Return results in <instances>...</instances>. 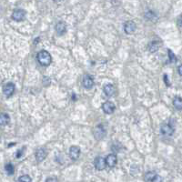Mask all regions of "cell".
<instances>
[{"label": "cell", "instance_id": "1", "mask_svg": "<svg viewBox=\"0 0 182 182\" xmlns=\"http://www.w3.org/2000/svg\"><path fill=\"white\" fill-rule=\"evenodd\" d=\"M37 61L40 63V65L44 66H49L51 61H52V57L50 56V54L46 51V50H42L37 54Z\"/></svg>", "mask_w": 182, "mask_h": 182}, {"label": "cell", "instance_id": "2", "mask_svg": "<svg viewBox=\"0 0 182 182\" xmlns=\"http://www.w3.org/2000/svg\"><path fill=\"white\" fill-rule=\"evenodd\" d=\"M15 89H16V87H15V85L13 83H7L6 85L4 86L3 92H4V94L6 97H10V96H12L14 94Z\"/></svg>", "mask_w": 182, "mask_h": 182}, {"label": "cell", "instance_id": "3", "mask_svg": "<svg viewBox=\"0 0 182 182\" xmlns=\"http://www.w3.org/2000/svg\"><path fill=\"white\" fill-rule=\"evenodd\" d=\"M80 156V149L78 146H72L69 149V157L72 160H77Z\"/></svg>", "mask_w": 182, "mask_h": 182}, {"label": "cell", "instance_id": "4", "mask_svg": "<svg viewBox=\"0 0 182 182\" xmlns=\"http://www.w3.org/2000/svg\"><path fill=\"white\" fill-rule=\"evenodd\" d=\"M174 132V128L169 124H164L160 128V133L164 136H171Z\"/></svg>", "mask_w": 182, "mask_h": 182}, {"label": "cell", "instance_id": "5", "mask_svg": "<svg viewBox=\"0 0 182 182\" xmlns=\"http://www.w3.org/2000/svg\"><path fill=\"white\" fill-rule=\"evenodd\" d=\"M102 109L103 111L106 113V114H111L114 112L115 110V105L112 103V102H109V101H107L103 104L102 106Z\"/></svg>", "mask_w": 182, "mask_h": 182}, {"label": "cell", "instance_id": "6", "mask_svg": "<svg viewBox=\"0 0 182 182\" xmlns=\"http://www.w3.org/2000/svg\"><path fill=\"white\" fill-rule=\"evenodd\" d=\"M105 161H106V165H108L109 167H114L117 163V158L115 154H110L107 157Z\"/></svg>", "mask_w": 182, "mask_h": 182}, {"label": "cell", "instance_id": "7", "mask_svg": "<svg viewBox=\"0 0 182 182\" xmlns=\"http://www.w3.org/2000/svg\"><path fill=\"white\" fill-rule=\"evenodd\" d=\"M25 17H26V12L23 9H17L12 14V18L15 21H22Z\"/></svg>", "mask_w": 182, "mask_h": 182}, {"label": "cell", "instance_id": "8", "mask_svg": "<svg viewBox=\"0 0 182 182\" xmlns=\"http://www.w3.org/2000/svg\"><path fill=\"white\" fill-rule=\"evenodd\" d=\"M94 165H95V167L98 169V170H103L105 167H106V161H105V159L102 158V157H98L95 159L94 160Z\"/></svg>", "mask_w": 182, "mask_h": 182}, {"label": "cell", "instance_id": "9", "mask_svg": "<svg viewBox=\"0 0 182 182\" xmlns=\"http://www.w3.org/2000/svg\"><path fill=\"white\" fill-rule=\"evenodd\" d=\"M136 28H137V26H136L135 22H133V21H128L124 25V30L127 34L134 33Z\"/></svg>", "mask_w": 182, "mask_h": 182}, {"label": "cell", "instance_id": "10", "mask_svg": "<svg viewBox=\"0 0 182 182\" xmlns=\"http://www.w3.org/2000/svg\"><path fill=\"white\" fill-rule=\"evenodd\" d=\"M47 157V151L45 149H38L36 152V159L38 163L42 162Z\"/></svg>", "mask_w": 182, "mask_h": 182}, {"label": "cell", "instance_id": "11", "mask_svg": "<svg viewBox=\"0 0 182 182\" xmlns=\"http://www.w3.org/2000/svg\"><path fill=\"white\" fill-rule=\"evenodd\" d=\"M83 85L86 88L90 89L93 86H94V80L91 78V76L89 75H85L84 78H83Z\"/></svg>", "mask_w": 182, "mask_h": 182}, {"label": "cell", "instance_id": "12", "mask_svg": "<svg viewBox=\"0 0 182 182\" xmlns=\"http://www.w3.org/2000/svg\"><path fill=\"white\" fill-rule=\"evenodd\" d=\"M105 135H106V130H105L104 127L102 125H99L95 129V138L100 140L101 138H103L105 137Z\"/></svg>", "mask_w": 182, "mask_h": 182}, {"label": "cell", "instance_id": "13", "mask_svg": "<svg viewBox=\"0 0 182 182\" xmlns=\"http://www.w3.org/2000/svg\"><path fill=\"white\" fill-rule=\"evenodd\" d=\"M56 31L57 35L62 36L66 32V24L63 21H59L57 25H56Z\"/></svg>", "mask_w": 182, "mask_h": 182}, {"label": "cell", "instance_id": "14", "mask_svg": "<svg viewBox=\"0 0 182 182\" xmlns=\"http://www.w3.org/2000/svg\"><path fill=\"white\" fill-rule=\"evenodd\" d=\"M104 92L108 97H112L115 94V87L111 84H108L104 87Z\"/></svg>", "mask_w": 182, "mask_h": 182}, {"label": "cell", "instance_id": "15", "mask_svg": "<svg viewBox=\"0 0 182 182\" xmlns=\"http://www.w3.org/2000/svg\"><path fill=\"white\" fill-rule=\"evenodd\" d=\"M10 117L6 113H1L0 114V125L1 126H6L9 123Z\"/></svg>", "mask_w": 182, "mask_h": 182}, {"label": "cell", "instance_id": "16", "mask_svg": "<svg viewBox=\"0 0 182 182\" xmlns=\"http://www.w3.org/2000/svg\"><path fill=\"white\" fill-rule=\"evenodd\" d=\"M173 105H174V107H175L178 110H181L182 109L181 99H180V97L176 98V99H174V101H173Z\"/></svg>", "mask_w": 182, "mask_h": 182}, {"label": "cell", "instance_id": "17", "mask_svg": "<svg viewBox=\"0 0 182 182\" xmlns=\"http://www.w3.org/2000/svg\"><path fill=\"white\" fill-rule=\"evenodd\" d=\"M159 43L158 41H153V42H151L149 46V49L150 50L151 52L157 51V50L159 49Z\"/></svg>", "mask_w": 182, "mask_h": 182}, {"label": "cell", "instance_id": "18", "mask_svg": "<svg viewBox=\"0 0 182 182\" xmlns=\"http://www.w3.org/2000/svg\"><path fill=\"white\" fill-rule=\"evenodd\" d=\"M5 170L8 175H12V174H14L15 168H14V166L12 165L11 163H8V164L5 166Z\"/></svg>", "mask_w": 182, "mask_h": 182}, {"label": "cell", "instance_id": "19", "mask_svg": "<svg viewBox=\"0 0 182 182\" xmlns=\"http://www.w3.org/2000/svg\"><path fill=\"white\" fill-rule=\"evenodd\" d=\"M156 175H157V174H156V172H154V171H149V172H148V173L145 175V180H146V181L151 182L153 180V179L155 178Z\"/></svg>", "mask_w": 182, "mask_h": 182}, {"label": "cell", "instance_id": "20", "mask_svg": "<svg viewBox=\"0 0 182 182\" xmlns=\"http://www.w3.org/2000/svg\"><path fill=\"white\" fill-rule=\"evenodd\" d=\"M32 180L28 175H23L21 177H19L18 179V182H31Z\"/></svg>", "mask_w": 182, "mask_h": 182}, {"label": "cell", "instance_id": "21", "mask_svg": "<svg viewBox=\"0 0 182 182\" xmlns=\"http://www.w3.org/2000/svg\"><path fill=\"white\" fill-rule=\"evenodd\" d=\"M167 52H168V56H169V58H170L171 62H174V61L176 60V57H175V55L173 54V52H172L171 50H167Z\"/></svg>", "mask_w": 182, "mask_h": 182}, {"label": "cell", "instance_id": "22", "mask_svg": "<svg viewBox=\"0 0 182 182\" xmlns=\"http://www.w3.org/2000/svg\"><path fill=\"white\" fill-rule=\"evenodd\" d=\"M151 182H164V181H163V179H162L160 176L156 175V176H155V178L153 179V180H152Z\"/></svg>", "mask_w": 182, "mask_h": 182}, {"label": "cell", "instance_id": "23", "mask_svg": "<svg viewBox=\"0 0 182 182\" xmlns=\"http://www.w3.org/2000/svg\"><path fill=\"white\" fill-rule=\"evenodd\" d=\"M46 182H57V179L56 177H50L47 179Z\"/></svg>", "mask_w": 182, "mask_h": 182}, {"label": "cell", "instance_id": "24", "mask_svg": "<svg viewBox=\"0 0 182 182\" xmlns=\"http://www.w3.org/2000/svg\"><path fill=\"white\" fill-rule=\"evenodd\" d=\"M155 16V14L151 11H149L147 14H146V18H152V17Z\"/></svg>", "mask_w": 182, "mask_h": 182}, {"label": "cell", "instance_id": "25", "mask_svg": "<svg viewBox=\"0 0 182 182\" xmlns=\"http://www.w3.org/2000/svg\"><path fill=\"white\" fill-rule=\"evenodd\" d=\"M23 152H24V149H21L20 150H18L17 153V158H20L22 155H23Z\"/></svg>", "mask_w": 182, "mask_h": 182}, {"label": "cell", "instance_id": "26", "mask_svg": "<svg viewBox=\"0 0 182 182\" xmlns=\"http://www.w3.org/2000/svg\"><path fill=\"white\" fill-rule=\"evenodd\" d=\"M167 75H165V76H164V79H165L166 84H167V86H169V80H167Z\"/></svg>", "mask_w": 182, "mask_h": 182}, {"label": "cell", "instance_id": "27", "mask_svg": "<svg viewBox=\"0 0 182 182\" xmlns=\"http://www.w3.org/2000/svg\"><path fill=\"white\" fill-rule=\"evenodd\" d=\"M179 74H180V76L182 75V73H181V66H179Z\"/></svg>", "mask_w": 182, "mask_h": 182}, {"label": "cell", "instance_id": "28", "mask_svg": "<svg viewBox=\"0 0 182 182\" xmlns=\"http://www.w3.org/2000/svg\"><path fill=\"white\" fill-rule=\"evenodd\" d=\"M179 26H180V27L181 26V17L179 18Z\"/></svg>", "mask_w": 182, "mask_h": 182}, {"label": "cell", "instance_id": "29", "mask_svg": "<svg viewBox=\"0 0 182 182\" xmlns=\"http://www.w3.org/2000/svg\"><path fill=\"white\" fill-rule=\"evenodd\" d=\"M54 1H55V2H61L62 0H54Z\"/></svg>", "mask_w": 182, "mask_h": 182}]
</instances>
